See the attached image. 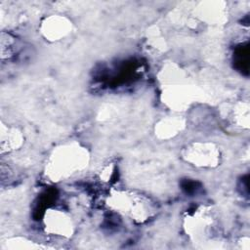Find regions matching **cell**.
<instances>
[{
    "label": "cell",
    "mask_w": 250,
    "mask_h": 250,
    "mask_svg": "<svg viewBox=\"0 0 250 250\" xmlns=\"http://www.w3.org/2000/svg\"><path fill=\"white\" fill-rule=\"evenodd\" d=\"M88 162L87 150L72 143L63 145L53 151L46 165V174L54 182L61 181L80 171Z\"/></svg>",
    "instance_id": "6da1fadb"
},
{
    "label": "cell",
    "mask_w": 250,
    "mask_h": 250,
    "mask_svg": "<svg viewBox=\"0 0 250 250\" xmlns=\"http://www.w3.org/2000/svg\"><path fill=\"white\" fill-rule=\"evenodd\" d=\"M71 28L70 22L63 17L52 16L46 19L42 24V32L51 40H58L66 35Z\"/></svg>",
    "instance_id": "5b68a950"
},
{
    "label": "cell",
    "mask_w": 250,
    "mask_h": 250,
    "mask_svg": "<svg viewBox=\"0 0 250 250\" xmlns=\"http://www.w3.org/2000/svg\"><path fill=\"white\" fill-rule=\"evenodd\" d=\"M184 158L198 167H213L218 164L220 152L210 143H193L187 146Z\"/></svg>",
    "instance_id": "3957f363"
},
{
    "label": "cell",
    "mask_w": 250,
    "mask_h": 250,
    "mask_svg": "<svg viewBox=\"0 0 250 250\" xmlns=\"http://www.w3.org/2000/svg\"><path fill=\"white\" fill-rule=\"evenodd\" d=\"M21 136L17 131V129L7 128V132L4 131L2 128L1 131V147L2 150L6 149L7 151L10 149H15L21 145Z\"/></svg>",
    "instance_id": "8992f818"
},
{
    "label": "cell",
    "mask_w": 250,
    "mask_h": 250,
    "mask_svg": "<svg viewBox=\"0 0 250 250\" xmlns=\"http://www.w3.org/2000/svg\"><path fill=\"white\" fill-rule=\"evenodd\" d=\"M107 204L116 212L139 223L148 220L154 212V207L149 199L131 191L117 190L112 192L108 196Z\"/></svg>",
    "instance_id": "7a4b0ae2"
},
{
    "label": "cell",
    "mask_w": 250,
    "mask_h": 250,
    "mask_svg": "<svg viewBox=\"0 0 250 250\" xmlns=\"http://www.w3.org/2000/svg\"><path fill=\"white\" fill-rule=\"evenodd\" d=\"M44 224L46 230L63 237H68L72 234L74 225L70 215L60 209L46 210L44 216Z\"/></svg>",
    "instance_id": "277c9868"
}]
</instances>
